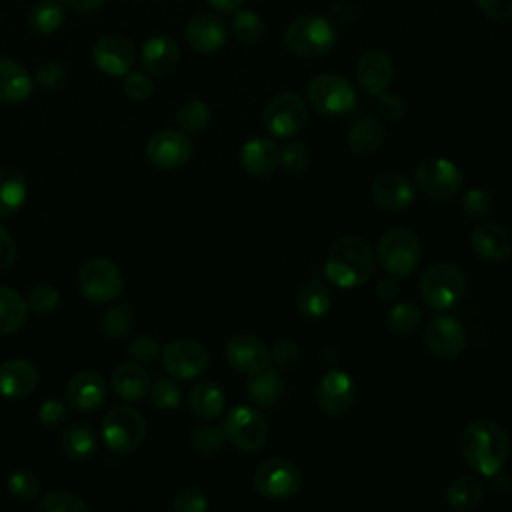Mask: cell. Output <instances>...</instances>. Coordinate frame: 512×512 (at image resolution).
<instances>
[{
  "mask_svg": "<svg viewBox=\"0 0 512 512\" xmlns=\"http://www.w3.org/2000/svg\"><path fill=\"white\" fill-rule=\"evenodd\" d=\"M230 28L242 44H256L264 36V20L252 10H236Z\"/></svg>",
  "mask_w": 512,
  "mask_h": 512,
  "instance_id": "cell-41",
  "label": "cell"
},
{
  "mask_svg": "<svg viewBox=\"0 0 512 512\" xmlns=\"http://www.w3.org/2000/svg\"><path fill=\"white\" fill-rule=\"evenodd\" d=\"M38 370L32 362L12 358L0 364V396L8 400H20L30 396L38 386Z\"/></svg>",
  "mask_w": 512,
  "mask_h": 512,
  "instance_id": "cell-24",
  "label": "cell"
},
{
  "mask_svg": "<svg viewBox=\"0 0 512 512\" xmlns=\"http://www.w3.org/2000/svg\"><path fill=\"white\" fill-rule=\"evenodd\" d=\"M460 452L476 474L496 476L510 456L508 432L490 418L472 420L462 430Z\"/></svg>",
  "mask_w": 512,
  "mask_h": 512,
  "instance_id": "cell-1",
  "label": "cell"
},
{
  "mask_svg": "<svg viewBox=\"0 0 512 512\" xmlns=\"http://www.w3.org/2000/svg\"><path fill=\"white\" fill-rule=\"evenodd\" d=\"M78 288L82 296L94 304H108L124 290L120 268L108 258H88L78 270Z\"/></svg>",
  "mask_w": 512,
  "mask_h": 512,
  "instance_id": "cell-8",
  "label": "cell"
},
{
  "mask_svg": "<svg viewBox=\"0 0 512 512\" xmlns=\"http://www.w3.org/2000/svg\"><path fill=\"white\" fill-rule=\"evenodd\" d=\"M122 90L124 94L134 100V102H144L152 96L154 92V84L152 80L148 78V74L144 72H128L124 74V80H122Z\"/></svg>",
  "mask_w": 512,
  "mask_h": 512,
  "instance_id": "cell-49",
  "label": "cell"
},
{
  "mask_svg": "<svg viewBox=\"0 0 512 512\" xmlns=\"http://www.w3.org/2000/svg\"><path fill=\"white\" fill-rule=\"evenodd\" d=\"M374 252L370 244L360 236L338 238L324 260V274L338 288H358L372 278Z\"/></svg>",
  "mask_w": 512,
  "mask_h": 512,
  "instance_id": "cell-2",
  "label": "cell"
},
{
  "mask_svg": "<svg viewBox=\"0 0 512 512\" xmlns=\"http://www.w3.org/2000/svg\"><path fill=\"white\" fill-rule=\"evenodd\" d=\"M270 358L278 370H290L300 358V346L292 338H282L272 346Z\"/></svg>",
  "mask_w": 512,
  "mask_h": 512,
  "instance_id": "cell-52",
  "label": "cell"
},
{
  "mask_svg": "<svg viewBox=\"0 0 512 512\" xmlns=\"http://www.w3.org/2000/svg\"><path fill=\"white\" fill-rule=\"evenodd\" d=\"M470 246L478 258L488 262H504L512 256V236L498 222L478 224L472 230Z\"/></svg>",
  "mask_w": 512,
  "mask_h": 512,
  "instance_id": "cell-23",
  "label": "cell"
},
{
  "mask_svg": "<svg viewBox=\"0 0 512 512\" xmlns=\"http://www.w3.org/2000/svg\"><path fill=\"white\" fill-rule=\"evenodd\" d=\"M176 122L178 128L186 134H200L204 132L210 122H212V112L208 108V104L200 98H190L186 100L178 112H176Z\"/></svg>",
  "mask_w": 512,
  "mask_h": 512,
  "instance_id": "cell-38",
  "label": "cell"
},
{
  "mask_svg": "<svg viewBox=\"0 0 512 512\" xmlns=\"http://www.w3.org/2000/svg\"><path fill=\"white\" fill-rule=\"evenodd\" d=\"M162 364L164 370L178 378V380H192L206 372L210 364L208 350L198 342L190 338L172 340L162 348Z\"/></svg>",
  "mask_w": 512,
  "mask_h": 512,
  "instance_id": "cell-13",
  "label": "cell"
},
{
  "mask_svg": "<svg viewBox=\"0 0 512 512\" xmlns=\"http://www.w3.org/2000/svg\"><path fill=\"white\" fill-rule=\"evenodd\" d=\"M160 352H162L160 342L152 336H140V338L132 340V344L128 346V354L136 362H152L160 356Z\"/></svg>",
  "mask_w": 512,
  "mask_h": 512,
  "instance_id": "cell-54",
  "label": "cell"
},
{
  "mask_svg": "<svg viewBox=\"0 0 512 512\" xmlns=\"http://www.w3.org/2000/svg\"><path fill=\"white\" fill-rule=\"evenodd\" d=\"M422 322V310L414 302H398L386 312V328L394 336L412 334Z\"/></svg>",
  "mask_w": 512,
  "mask_h": 512,
  "instance_id": "cell-39",
  "label": "cell"
},
{
  "mask_svg": "<svg viewBox=\"0 0 512 512\" xmlns=\"http://www.w3.org/2000/svg\"><path fill=\"white\" fill-rule=\"evenodd\" d=\"M288 52L300 58H318L328 54L336 44V30L328 18L306 14L294 18L284 32Z\"/></svg>",
  "mask_w": 512,
  "mask_h": 512,
  "instance_id": "cell-3",
  "label": "cell"
},
{
  "mask_svg": "<svg viewBox=\"0 0 512 512\" xmlns=\"http://www.w3.org/2000/svg\"><path fill=\"white\" fill-rule=\"evenodd\" d=\"M446 502L456 512L474 510L484 498V486L476 476H456L446 486Z\"/></svg>",
  "mask_w": 512,
  "mask_h": 512,
  "instance_id": "cell-34",
  "label": "cell"
},
{
  "mask_svg": "<svg viewBox=\"0 0 512 512\" xmlns=\"http://www.w3.org/2000/svg\"><path fill=\"white\" fill-rule=\"evenodd\" d=\"M414 184L432 200H450L462 188V172L448 158H426L414 168Z\"/></svg>",
  "mask_w": 512,
  "mask_h": 512,
  "instance_id": "cell-10",
  "label": "cell"
},
{
  "mask_svg": "<svg viewBox=\"0 0 512 512\" xmlns=\"http://www.w3.org/2000/svg\"><path fill=\"white\" fill-rule=\"evenodd\" d=\"M134 328V312L128 304H114L102 314V332L108 338H126Z\"/></svg>",
  "mask_w": 512,
  "mask_h": 512,
  "instance_id": "cell-40",
  "label": "cell"
},
{
  "mask_svg": "<svg viewBox=\"0 0 512 512\" xmlns=\"http://www.w3.org/2000/svg\"><path fill=\"white\" fill-rule=\"evenodd\" d=\"M100 434L106 448L116 454H130L146 438V420L132 406H116L102 418Z\"/></svg>",
  "mask_w": 512,
  "mask_h": 512,
  "instance_id": "cell-6",
  "label": "cell"
},
{
  "mask_svg": "<svg viewBox=\"0 0 512 512\" xmlns=\"http://www.w3.org/2000/svg\"><path fill=\"white\" fill-rule=\"evenodd\" d=\"M252 486L260 496L268 500H288L300 490L302 472L292 460L272 456L256 468Z\"/></svg>",
  "mask_w": 512,
  "mask_h": 512,
  "instance_id": "cell-9",
  "label": "cell"
},
{
  "mask_svg": "<svg viewBox=\"0 0 512 512\" xmlns=\"http://www.w3.org/2000/svg\"><path fill=\"white\" fill-rule=\"evenodd\" d=\"M308 104L324 116H342L356 108V90L340 74H318L306 84Z\"/></svg>",
  "mask_w": 512,
  "mask_h": 512,
  "instance_id": "cell-7",
  "label": "cell"
},
{
  "mask_svg": "<svg viewBox=\"0 0 512 512\" xmlns=\"http://www.w3.org/2000/svg\"><path fill=\"white\" fill-rule=\"evenodd\" d=\"M32 94V76L12 58H0V102L20 104Z\"/></svg>",
  "mask_w": 512,
  "mask_h": 512,
  "instance_id": "cell-28",
  "label": "cell"
},
{
  "mask_svg": "<svg viewBox=\"0 0 512 512\" xmlns=\"http://www.w3.org/2000/svg\"><path fill=\"white\" fill-rule=\"evenodd\" d=\"M378 112L386 120H400L406 114V102L398 94H380L378 96Z\"/></svg>",
  "mask_w": 512,
  "mask_h": 512,
  "instance_id": "cell-55",
  "label": "cell"
},
{
  "mask_svg": "<svg viewBox=\"0 0 512 512\" xmlns=\"http://www.w3.org/2000/svg\"><path fill=\"white\" fill-rule=\"evenodd\" d=\"M476 6L490 20L512 18V0H476Z\"/></svg>",
  "mask_w": 512,
  "mask_h": 512,
  "instance_id": "cell-56",
  "label": "cell"
},
{
  "mask_svg": "<svg viewBox=\"0 0 512 512\" xmlns=\"http://www.w3.org/2000/svg\"><path fill=\"white\" fill-rule=\"evenodd\" d=\"M384 138H386L384 124L376 116H362L354 120L346 134L348 148L358 156H370L378 152L384 144Z\"/></svg>",
  "mask_w": 512,
  "mask_h": 512,
  "instance_id": "cell-27",
  "label": "cell"
},
{
  "mask_svg": "<svg viewBox=\"0 0 512 512\" xmlns=\"http://www.w3.org/2000/svg\"><path fill=\"white\" fill-rule=\"evenodd\" d=\"M224 356L230 368L240 374H256L272 364L270 348L266 342L254 334H236L226 340Z\"/></svg>",
  "mask_w": 512,
  "mask_h": 512,
  "instance_id": "cell-15",
  "label": "cell"
},
{
  "mask_svg": "<svg viewBox=\"0 0 512 512\" xmlns=\"http://www.w3.org/2000/svg\"><path fill=\"white\" fill-rule=\"evenodd\" d=\"M170 508L174 512H204L208 508V496L204 490L196 488V486H188L178 490L172 496Z\"/></svg>",
  "mask_w": 512,
  "mask_h": 512,
  "instance_id": "cell-48",
  "label": "cell"
},
{
  "mask_svg": "<svg viewBox=\"0 0 512 512\" xmlns=\"http://www.w3.org/2000/svg\"><path fill=\"white\" fill-rule=\"evenodd\" d=\"M262 120L272 136L292 138L304 128L308 120V106L298 94L282 92L268 102Z\"/></svg>",
  "mask_w": 512,
  "mask_h": 512,
  "instance_id": "cell-12",
  "label": "cell"
},
{
  "mask_svg": "<svg viewBox=\"0 0 512 512\" xmlns=\"http://www.w3.org/2000/svg\"><path fill=\"white\" fill-rule=\"evenodd\" d=\"M190 442L192 448L202 454V456H212L218 454L224 448L226 442V434L222 428L212 426V424H198L192 428L190 434Z\"/></svg>",
  "mask_w": 512,
  "mask_h": 512,
  "instance_id": "cell-42",
  "label": "cell"
},
{
  "mask_svg": "<svg viewBox=\"0 0 512 512\" xmlns=\"http://www.w3.org/2000/svg\"><path fill=\"white\" fill-rule=\"evenodd\" d=\"M60 446L72 462H88L98 450L96 430L86 422H74L62 432Z\"/></svg>",
  "mask_w": 512,
  "mask_h": 512,
  "instance_id": "cell-30",
  "label": "cell"
},
{
  "mask_svg": "<svg viewBox=\"0 0 512 512\" xmlns=\"http://www.w3.org/2000/svg\"><path fill=\"white\" fill-rule=\"evenodd\" d=\"M212 8H216L218 12H226V14H232L236 10H240L244 6L246 0H206Z\"/></svg>",
  "mask_w": 512,
  "mask_h": 512,
  "instance_id": "cell-60",
  "label": "cell"
},
{
  "mask_svg": "<svg viewBox=\"0 0 512 512\" xmlns=\"http://www.w3.org/2000/svg\"><path fill=\"white\" fill-rule=\"evenodd\" d=\"M90 56L100 72L108 76H124L136 60V50L126 36L104 34L92 44Z\"/></svg>",
  "mask_w": 512,
  "mask_h": 512,
  "instance_id": "cell-17",
  "label": "cell"
},
{
  "mask_svg": "<svg viewBox=\"0 0 512 512\" xmlns=\"http://www.w3.org/2000/svg\"><path fill=\"white\" fill-rule=\"evenodd\" d=\"M60 2L74 12H94L104 4V0H60Z\"/></svg>",
  "mask_w": 512,
  "mask_h": 512,
  "instance_id": "cell-59",
  "label": "cell"
},
{
  "mask_svg": "<svg viewBox=\"0 0 512 512\" xmlns=\"http://www.w3.org/2000/svg\"><path fill=\"white\" fill-rule=\"evenodd\" d=\"M112 388L118 398L136 402L142 400L150 390L148 372L136 362H124L112 372Z\"/></svg>",
  "mask_w": 512,
  "mask_h": 512,
  "instance_id": "cell-29",
  "label": "cell"
},
{
  "mask_svg": "<svg viewBox=\"0 0 512 512\" xmlns=\"http://www.w3.org/2000/svg\"><path fill=\"white\" fill-rule=\"evenodd\" d=\"M424 344L438 358H456L466 348V328L454 316H434L424 326Z\"/></svg>",
  "mask_w": 512,
  "mask_h": 512,
  "instance_id": "cell-14",
  "label": "cell"
},
{
  "mask_svg": "<svg viewBox=\"0 0 512 512\" xmlns=\"http://www.w3.org/2000/svg\"><path fill=\"white\" fill-rule=\"evenodd\" d=\"M466 286V274L456 264L436 262L422 272L418 292L422 302L430 308L446 310L462 300Z\"/></svg>",
  "mask_w": 512,
  "mask_h": 512,
  "instance_id": "cell-4",
  "label": "cell"
},
{
  "mask_svg": "<svg viewBox=\"0 0 512 512\" xmlns=\"http://www.w3.org/2000/svg\"><path fill=\"white\" fill-rule=\"evenodd\" d=\"M184 38H186V44L194 52L212 54V52H218L226 44L228 26L216 14L202 12L188 20V24L184 28Z\"/></svg>",
  "mask_w": 512,
  "mask_h": 512,
  "instance_id": "cell-21",
  "label": "cell"
},
{
  "mask_svg": "<svg viewBox=\"0 0 512 512\" xmlns=\"http://www.w3.org/2000/svg\"><path fill=\"white\" fill-rule=\"evenodd\" d=\"M378 260L388 274L410 276L422 262V244L412 230L390 228L378 242Z\"/></svg>",
  "mask_w": 512,
  "mask_h": 512,
  "instance_id": "cell-5",
  "label": "cell"
},
{
  "mask_svg": "<svg viewBox=\"0 0 512 512\" xmlns=\"http://www.w3.org/2000/svg\"><path fill=\"white\" fill-rule=\"evenodd\" d=\"M150 400H152L154 408H158V410H172V408L180 406L182 390L174 380L160 378L150 388Z\"/></svg>",
  "mask_w": 512,
  "mask_h": 512,
  "instance_id": "cell-47",
  "label": "cell"
},
{
  "mask_svg": "<svg viewBox=\"0 0 512 512\" xmlns=\"http://www.w3.org/2000/svg\"><path fill=\"white\" fill-rule=\"evenodd\" d=\"M28 304L8 286H0V334H12L26 324Z\"/></svg>",
  "mask_w": 512,
  "mask_h": 512,
  "instance_id": "cell-36",
  "label": "cell"
},
{
  "mask_svg": "<svg viewBox=\"0 0 512 512\" xmlns=\"http://www.w3.org/2000/svg\"><path fill=\"white\" fill-rule=\"evenodd\" d=\"M28 196L26 176L12 166L0 168V216H10L22 208Z\"/></svg>",
  "mask_w": 512,
  "mask_h": 512,
  "instance_id": "cell-33",
  "label": "cell"
},
{
  "mask_svg": "<svg viewBox=\"0 0 512 512\" xmlns=\"http://www.w3.org/2000/svg\"><path fill=\"white\" fill-rule=\"evenodd\" d=\"M356 384L350 374L342 370H328L316 386V404L326 416L346 414L356 400Z\"/></svg>",
  "mask_w": 512,
  "mask_h": 512,
  "instance_id": "cell-16",
  "label": "cell"
},
{
  "mask_svg": "<svg viewBox=\"0 0 512 512\" xmlns=\"http://www.w3.org/2000/svg\"><path fill=\"white\" fill-rule=\"evenodd\" d=\"M240 162L250 176H270L280 166V148L268 138L246 140L240 150Z\"/></svg>",
  "mask_w": 512,
  "mask_h": 512,
  "instance_id": "cell-26",
  "label": "cell"
},
{
  "mask_svg": "<svg viewBox=\"0 0 512 512\" xmlns=\"http://www.w3.org/2000/svg\"><path fill=\"white\" fill-rule=\"evenodd\" d=\"M370 196L376 206L388 212H402L414 200L412 182L398 172H384L370 184Z\"/></svg>",
  "mask_w": 512,
  "mask_h": 512,
  "instance_id": "cell-22",
  "label": "cell"
},
{
  "mask_svg": "<svg viewBox=\"0 0 512 512\" xmlns=\"http://www.w3.org/2000/svg\"><path fill=\"white\" fill-rule=\"evenodd\" d=\"M66 66L58 60H46L42 64H38L36 68V82L42 86V88H48V90H54L58 86H62L66 82Z\"/></svg>",
  "mask_w": 512,
  "mask_h": 512,
  "instance_id": "cell-51",
  "label": "cell"
},
{
  "mask_svg": "<svg viewBox=\"0 0 512 512\" xmlns=\"http://www.w3.org/2000/svg\"><path fill=\"white\" fill-rule=\"evenodd\" d=\"M108 396V384L96 370H80L66 384V402L78 412L98 410Z\"/></svg>",
  "mask_w": 512,
  "mask_h": 512,
  "instance_id": "cell-19",
  "label": "cell"
},
{
  "mask_svg": "<svg viewBox=\"0 0 512 512\" xmlns=\"http://www.w3.org/2000/svg\"><path fill=\"white\" fill-rule=\"evenodd\" d=\"M226 404L222 388L212 380L196 382L188 392V406L200 420H214L222 414Z\"/></svg>",
  "mask_w": 512,
  "mask_h": 512,
  "instance_id": "cell-31",
  "label": "cell"
},
{
  "mask_svg": "<svg viewBox=\"0 0 512 512\" xmlns=\"http://www.w3.org/2000/svg\"><path fill=\"white\" fill-rule=\"evenodd\" d=\"M64 22V4L60 0H38L28 12V26L38 34H54Z\"/></svg>",
  "mask_w": 512,
  "mask_h": 512,
  "instance_id": "cell-37",
  "label": "cell"
},
{
  "mask_svg": "<svg viewBox=\"0 0 512 512\" xmlns=\"http://www.w3.org/2000/svg\"><path fill=\"white\" fill-rule=\"evenodd\" d=\"M310 160H312V152L310 148L300 142V140H294V142H288L282 146L280 150V164L286 168V172L290 174H304L310 166Z\"/></svg>",
  "mask_w": 512,
  "mask_h": 512,
  "instance_id": "cell-44",
  "label": "cell"
},
{
  "mask_svg": "<svg viewBox=\"0 0 512 512\" xmlns=\"http://www.w3.org/2000/svg\"><path fill=\"white\" fill-rule=\"evenodd\" d=\"M148 160L162 170L184 166L192 156V142L182 130H160L146 144Z\"/></svg>",
  "mask_w": 512,
  "mask_h": 512,
  "instance_id": "cell-18",
  "label": "cell"
},
{
  "mask_svg": "<svg viewBox=\"0 0 512 512\" xmlns=\"http://www.w3.org/2000/svg\"><path fill=\"white\" fill-rule=\"evenodd\" d=\"M66 418H68V408L64 402H60L56 398L42 402L38 408V422L44 428H58L64 424Z\"/></svg>",
  "mask_w": 512,
  "mask_h": 512,
  "instance_id": "cell-53",
  "label": "cell"
},
{
  "mask_svg": "<svg viewBox=\"0 0 512 512\" xmlns=\"http://www.w3.org/2000/svg\"><path fill=\"white\" fill-rule=\"evenodd\" d=\"M140 60L148 74L168 76L180 62V46L170 36H154L142 46Z\"/></svg>",
  "mask_w": 512,
  "mask_h": 512,
  "instance_id": "cell-25",
  "label": "cell"
},
{
  "mask_svg": "<svg viewBox=\"0 0 512 512\" xmlns=\"http://www.w3.org/2000/svg\"><path fill=\"white\" fill-rule=\"evenodd\" d=\"M26 304L28 310L36 312V314H50L58 308L60 304V294L52 284H36L30 288L28 296H26Z\"/></svg>",
  "mask_w": 512,
  "mask_h": 512,
  "instance_id": "cell-46",
  "label": "cell"
},
{
  "mask_svg": "<svg viewBox=\"0 0 512 512\" xmlns=\"http://www.w3.org/2000/svg\"><path fill=\"white\" fill-rule=\"evenodd\" d=\"M376 294H378V298L384 300V302L394 300V298L400 294V282L396 280V276L388 274V276L380 278L378 284H376Z\"/></svg>",
  "mask_w": 512,
  "mask_h": 512,
  "instance_id": "cell-58",
  "label": "cell"
},
{
  "mask_svg": "<svg viewBox=\"0 0 512 512\" xmlns=\"http://www.w3.org/2000/svg\"><path fill=\"white\" fill-rule=\"evenodd\" d=\"M246 394L258 406H274L280 402V398L284 394V380L278 370L268 366L248 378Z\"/></svg>",
  "mask_w": 512,
  "mask_h": 512,
  "instance_id": "cell-35",
  "label": "cell"
},
{
  "mask_svg": "<svg viewBox=\"0 0 512 512\" xmlns=\"http://www.w3.org/2000/svg\"><path fill=\"white\" fill-rule=\"evenodd\" d=\"M16 254H18L16 240L12 238V234L4 226H0V272L14 264Z\"/></svg>",
  "mask_w": 512,
  "mask_h": 512,
  "instance_id": "cell-57",
  "label": "cell"
},
{
  "mask_svg": "<svg viewBox=\"0 0 512 512\" xmlns=\"http://www.w3.org/2000/svg\"><path fill=\"white\" fill-rule=\"evenodd\" d=\"M8 492L20 502H32L40 496V480L30 470H16L8 478Z\"/></svg>",
  "mask_w": 512,
  "mask_h": 512,
  "instance_id": "cell-45",
  "label": "cell"
},
{
  "mask_svg": "<svg viewBox=\"0 0 512 512\" xmlns=\"http://www.w3.org/2000/svg\"><path fill=\"white\" fill-rule=\"evenodd\" d=\"M38 510L40 512H86L88 504L72 492L56 490V492H48L40 498Z\"/></svg>",
  "mask_w": 512,
  "mask_h": 512,
  "instance_id": "cell-43",
  "label": "cell"
},
{
  "mask_svg": "<svg viewBox=\"0 0 512 512\" xmlns=\"http://www.w3.org/2000/svg\"><path fill=\"white\" fill-rule=\"evenodd\" d=\"M462 210L472 218H482L492 210V198L484 188H470L462 194Z\"/></svg>",
  "mask_w": 512,
  "mask_h": 512,
  "instance_id": "cell-50",
  "label": "cell"
},
{
  "mask_svg": "<svg viewBox=\"0 0 512 512\" xmlns=\"http://www.w3.org/2000/svg\"><path fill=\"white\" fill-rule=\"evenodd\" d=\"M222 430L242 452H256L268 440V422L254 406H234L226 412Z\"/></svg>",
  "mask_w": 512,
  "mask_h": 512,
  "instance_id": "cell-11",
  "label": "cell"
},
{
  "mask_svg": "<svg viewBox=\"0 0 512 512\" xmlns=\"http://www.w3.org/2000/svg\"><path fill=\"white\" fill-rule=\"evenodd\" d=\"M394 76V64L388 52L370 48L360 54L356 62V78L360 88L370 96H380L388 90Z\"/></svg>",
  "mask_w": 512,
  "mask_h": 512,
  "instance_id": "cell-20",
  "label": "cell"
},
{
  "mask_svg": "<svg viewBox=\"0 0 512 512\" xmlns=\"http://www.w3.org/2000/svg\"><path fill=\"white\" fill-rule=\"evenodd\" d=\"M296 310L310 320H320L330 312L332 294L322 280H308L296 292Z\"/></svg>",
  "mask_w": 512,
  "mask_h": 512,
  "instance_id": "cell-32",
  "label": "cell"
}]
</instances>
